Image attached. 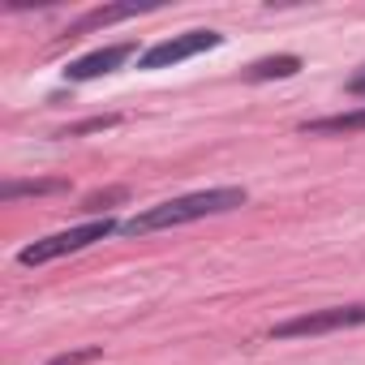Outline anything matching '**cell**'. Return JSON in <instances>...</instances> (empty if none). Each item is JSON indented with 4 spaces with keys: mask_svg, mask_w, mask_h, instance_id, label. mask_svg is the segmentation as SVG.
I'll use <instances>...</instances> for the list:
<instances>
[{
    "mask_svg": "<svg viewBox=\"0 0 365 365\" xmlns=\"http://www.w3.org/2000/svg\"><path fill=\"white\" fill-rule=\"evenodd\" d=\"M245 190L241 185H224V190H198V194H185V198H172V202H159L133 220L120 224L125 237H146V232H159V228H180V224H194V220H207V215H224V211H237L245 207Z\"/></svg>",
    "mask_w": 365,
    "mask_h": 365,
    "instance_id": "obj_1",
    "label": "cell"
},
{
    "mask_svg": "<svg viewBox=\"0 0 365 365\" xmlns=\"http://www.w3.org/2000/svg\"><path fill=\"white\" fill-rule=\"evenodd\" d=\"M112 232H120L116 220H108V215H103V220H86V224H78V228L52 232V237L26 245V250L18 254V262H22V267H43V262L65 258V254H78V250H86V245H95V241H103V237H112Z\"/></svg>",
    "mask_w": 365,
    "mask_h": 365,
    "instance_id": "obj_2",
    "label": "cell"
},
{
    "mask_svg": "<svg viewBox=\"0 0 365 365\" xmlns=\"http://www.w3.org/2000/svg\"><path fill=\"white\" fill-rule=\"evenodd\" d=\"M348 327H365V305L309 309V314H297L288 322H275L271 335L275 339H305V335H331V331H348Z\"/></svg>",
    "mask_w": 365,
    "mask_h": 365,
    "instance_id": "obj_3",
    "label": "cell"
},
{
    "mask_svg": "<svg viewBox=\"0 0 365 365\" xmlns=\"http://www.w3.org/2000/svg\"><path fill=\"white\" fill-rule=\"evenodd\" d=\"M220 43H224L220 31H185V35H172V39L150 43V48L138 56V69H172V65L194 61V56H202V52H211V48H220Z\"/></svg>",
    "mask_w": 365,
    "mask_h": 365,
    "instance_id": "obj_4",
    "label": "cell"
},
{
    "mask_svg": "<svg viewBox=\"0 0 365 365\" xmlns=\"http://www.w3.org/2000/svg\"><path fill=\"white\" fill-rule=\"evenodd\" d=\"M133 52H138V43H108V48H99V52L78 56V61L65 69V78H69V82H95V78H103V73H116ZM138 56H142V52H138Z\"/></svg>",
    "mask_w": 365,
    "mask_h": 365,
    "instance_id": "obj_5",
    "label": "cell"
},
{
    "mask_svg": "<svg viewBox=\"0 0 365 365\" xmlns=\"http://www.w3.org/2000/svg\"><path fill=\"white\" fill-rule=\"evenodd\" d=\"M301 133H365V108L339 112V116H322V120H305Z\"/></svg>",
    "mask_w": 365,
    "mask_h": 365,
    "instance_id": "obj_6",
    "label": "cell"
},
{
    "mask_svg": "<svg viewBox=\"0 0 365 365\" xmlns=\"http://www.w3.org/2000/svg\"><path fill=\"white\" fill-rule=\"evenodd\" d=\"M133 14H138V5H108V9H95V14H86L82 22H73L65 35H69V39H78V35L99 31V26H108V22H125V18H133Z\"/></svg>",
    "mask_w": 365,
    "mask_h": 365,
    "instance_id": "obj_7",
    "label": "cell"
},
{
    "mask_svg": "<svg viewBox=\"0 0 365 365\" xmlns=\"http://www.w3.org/2000/svg\"><path fill=\"white\" fill-rule=\"evenodd\" d=\"M301 73V56H267L258 65L245 69L250 82H271V78H297Z\"/></svg>",
    "mask_w": 365,
    "mask_h": 365,
    "instance_id": "obj_8",
    "label": "cell"
},
{
    "mask_svg": "<svg viewBox=\"0 0 365 365\" xmlns=\"http://www.w3.org/2000/svg\"><path fill=\"white\" fill-rule=\"evenodd\" d=\"M61 190H65V180H9V185L0 190V198L14 202L22 194H61Z\"/></svg>",
    "mask_w": 365,
    "mask_h": 365,
    "instance_id": "obj_9",
    "label": "cell"
},
{
    "mask_svg": "<svg viewBox=\"0 0 365 365\" xmlns=\"http://www.w3.org/2000/svg\"><path fill=\"white\" fill-rule=\"evenodd\" d=\"M116 125V116H95V120H82V125H73V129H65V138H82V133H99V129H112Z\"/></svg>",
    "mask_w": 365,
    "mask_h": 365,
    "instance_id": "obj_10",
    "label": "cell"
},
{
    "mask_svg": "<svg viewBox=\"0 0 365 365\" xmlns=\"http://www.w3.org/2000/svg\"><path fill=\"white\" fill-rule=\"evenodd\" d=\"M91 361H99V348H82V352H65V356H56V361H48V365H91Z\"/></svg>",
    "mask_w": 365,
    "mask_h": 365,
    "instance_id": "obj_11",
    "label": "cell"
},
{
    "mask_svg": "<svg viewBox=\"0 0 365 365\" xmlns=\"http://www.w3.org/2000/svg\"><path fill=\"white\" fill-rule=\"evenodd\" d=\"M116 198H125V190H112V194H99V198H86V207H82V211H86V215H99V211H103L108 202H116Z\"/></svg>",
    "mask_w": 365,
    "mask_h": 365,
    "instance_id": "obj_12",
    "label": "cell"
},
{
    "mask_svg": "<svg viewBox=\"0 0 365 365\" xmlns=\"http://www.w3.org/2000/svg\"><path fill=\"white\" fill-rule=\"evenodd\" d=\"M348 91H352V95H365V65H361V73L348 78Z\"/></svg>",
    "mask_w": 365,
    "mask_h": 365,
    "instance_id": "obj_13",
    "label": "cell"
}]
</instances>
